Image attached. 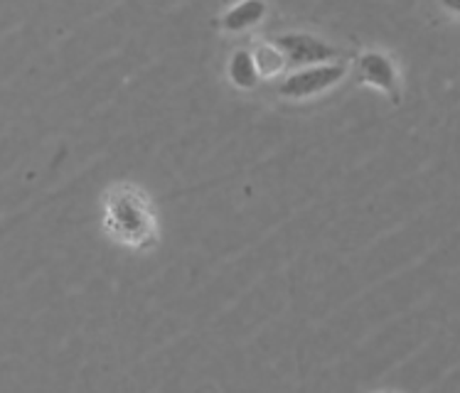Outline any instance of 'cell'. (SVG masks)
I'll return each instance as SVG.
<instances>
[{"instance_id": "6da1fadb", "label": "cell", "mask_w": 460, "mask_h": 393, "mask_svg": "<svg viewBox=\"0 0 460 393\" xmlns=\"http://www.w3.org/2000/svg\"><path fill=\"white\" fill-rule=\"evenodd\" d=\"M103 229L119 244L151 251L158 244V214L151 196L136 185H113L103 195Z\"/></svg>"}, {"instance_id": "7a4b0ae2", "label": "cell", "mask_w": 460, "mask_h": 393, "mask_svg": "<svg viewBox=\"0 0 460 393\" xmlns=\"http://www.w3.org/2000/svg\"><path fill=\"white\" fill-rule=\"evenodd\" d=\"M348 76V65L340 62H328V65L303 66V69H291L279 79L276 94L288 101H308L320 94H328L330 89Z\"/></svg>"}, {"instance_id": "3957f363", "label": "cell", "mask_w": 460, "mask_h": 393, "mask_svg": "<svg viewBox=\"0 0 460 393\" xmlns=\"http://www.w3.org/2000/svg\"><path fill=\"white\" fill-rule=\"evenodd\" d=\"M276 48L281 49L288 72L291 69H303V66L328 65V62H340L342 49L332 45L330 39H323L313 32H283L271 39Z\"/></svg>"}, {"instance_id": "277c9868", "label": "cell", "mask_w": 460, "mask_h": 393, "mask_svg": "<svg viewBox=\"0 0 460 393\" xmlns=\"http://www.w3.org/2000/svg\"><path fill=\"white\" fill-rule=\"evenodd\" d=\"M359 84H367L392 99V103L402 101V76L394 59L382 49H365L355 62Z\"/></svg>"}, {"instance_id": "5b68a950", "label": "cell", "mask_w": 460, "mask_h": 393, "mask_svg": "<svg viewBox=\"0 0 460 393\" xmlns=\"http://www.w3.org/2000/svg\"><path fill=\"white\" fill-rule=\"evenodd\" d=\"M269 15V5L259 3V0H246V3H236L232 8H226L219 18V28L232 35L246 32V30L256 28L263 18Z\"/></svg>"}, {"instance_id": "8992f818", "label": "cell", "mask_w": 460, "mask_h": 393, "mask_svg": "<svg viewBox=\"0 0 460 393\" xmlns=\"http://www.w3.org/2000/svg\"><path fill=\"white\" fill-rule=\"evenodd\" d=\"M252 57H254L256 72H259V79L261 82H279L286 72H288V62L286 57L271 39H263V42H256L252 48Z\"/></svg>"}, {"instance_id": "52a82bcc", "label": "cell", "mask_w": 460, "mask_h": 393, "mask_svg": "<svg viewBox=\"0 0 460 393\" xmlns=\"http://www.w3.org/2000/svg\"><path fill=\"white\" fill-rule=\"evenodd\" d=\"M226 76H229V82H232L236 89H242V92H252V89H256V86L261 84L259 72H256L254 57H252V49L239 48L232 52L229 65H226Z\"/></svg>"}]
</instances>
